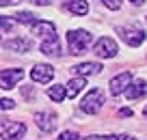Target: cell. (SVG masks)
Masks as SVG:
<instances>
[{"instance_id": "obj_13", "label": "cell", "mask_w": 147, "mask_h": 140, "mask_svg": "<svg viewBox=\"0 0 147 140\" xmlns=\"http://www.w3.org/2000/svg\"><path fill=\"white\" fill-rule=\"evenodd\" d=\"M5 50H9V52H28L30 50V41L28 39H9V41H5Z\"/></svg>"}, {"instance_id": "obj_14", "label": "cell", "mask_w": 147, "mask_h": 140, "mask_svg": "<svg viewBox=\"0 0 147 140\" xmlns=\"http://www.w3.org/2000/svg\"><path fill=\"white\" fill-rule=\"evenodd\" d=\"M125 95H128V99H138V97L147 95V82L143 80H136L132 86H130L128 90H125Z\"/></svg>"}, {"instance_id": "obj_25", "label": "cell", "mask_w": 147, "mask_h": 140, "mask_svg": "<svg viewBox=\"0 0 147 140\" xmlns=\"http://www.w3.org/2000/svg\"><path fill=\"white\" fill-rule=\"evenodd\" d=\"M2 2V7H11V5H18L20 0H0Z\"/></svg>"}, {"instance_id": "obj_12", "label": "cell", "mask_w": 147, "mask_h": 140, "mask_svg": "<svg viewBox=\"0 0 147 140\" xmlns=\"http://www.w3.org/2000/svg\"><path fill=\"white\" fill-rule=\"evenodd\" d=\"M74 71L78 73V76H97V73L102 71V65L100 63H80L74 67Z\"/></svg>"}, {"instance_id": "obj_1", "label": "cell", "mask_w": 147, "mask_h": 140, "mask_svg": "<svg viewBox=\"0 0 147 140\" xmlns=\"http://www.w3.org/2000/svg\"><path fill=\"white\" fill-rule=\"evenodd\" d=\"M67 43H69V52L74 56L84 54V50L93 43V35L87 32V30H69L67 32Z\"/></svg>"}, {"instance_id": "obj_11", "label": "cell", "mask_w": 147, "mask_h": 140, "mask_svg": "<svg viewBox=\"0 0 147 140\" xmlns=\"http://www.w3.org/2000/svg\"><path fill=\"white\" fill-rule=\"evenodd\" d=\"M41 52L46 56H59L61 54V43H59V37H50V39H43L41 43Z\"/></svg>"}, {"instance_id": "obj_18", "label": "cell", "mask_w": 147, "mask_h": 140, "mask_svg": "<svg viewBox=\"0 0 147 140\" xmlns=\"http://www.w3.org/2000/svg\"><path fill=\"white\" fill-rule=\"evenodd\" d=\"M13 17L18 19L20 24H35V19H37L35 15L28 13V11H20V13H18V15H13Z\"/></svg>"}, {"instance_id": "obj_3", "label": "cell", "mask_w": 147, "mask_h": 140, "mask_svg": "<svg viewBox=\"0 0 147 140\" xmlns=\"http://www.w3.org/2000/svg\"><path fill=\"white\" fill-rule=\"evenodd\" d=\"M95 54L100 56V58H113V56H117V43L115 39H110V37H102V39H97L95 43Z\"/></svg>"}, {"instance_id": "obj_16", "label": "cell", "mask_w": 147, "mask_h": 140, "mask_svg": "<svg viewBox=\"0 0 147 140\" xmlns=\"http://www.w3.org/2000/svg\"><path fill=\"white\" fill-rule=\"evenodd\" d=\"M67 9L71 11L74 15H87L89 13V2L87 0H69Z\"/></svg>"}, {"instance_id": "obj_24", "label": "cell", "mask_w": 147, "mask_h": 140, "mask_svg": "<svg viewBox=\"0 0 147 140\" xmlns=\"http://www.w3.org/2000/svg\"><path fill=\"white\" fill-rule=\"evenodd\" d=\"M32 5H39V7H48L50 5V0H30Z\"/></svg>"}, {"instance_id": "obj_23", "label": "cell", "mask_w": 147, "mask_h": 140, "mask_svg": "<svg viewBox=\"0 0 147 140\" xmlns=\"http://www.w3.org/2000/svg\"><path fill=\"white\" fill-rule=\"evenodd\" d=\"M13 108V101L11 99H2V110H11Z\"/></svg>"}, {"instance_id": "obj_20", "label": "cell", "mask_w": 147, "mask_h": 140, "mask_svg": "<svg viewBox=\"0 0 147 140\" xmlns=\"http://www.w3.org/2000/svg\"><path fill=\"white\" fill-rule=\"evenodd\" d=\"M106 5V9H110V11H117L121 5H123V0H102Z\"/></svg>"}, {"instance_id": "obj_22", "label": "cell", "mask_w": 147, "mask_h": 140, "mask_svg": "<svg viewBox=\"0 0 147 140\" xmlns=\"http://www.w3.org/2000/svg\"><path fill=\"white\" fill-rule=\"evenodd\" d=\"M104 140H132V138L125 136V134H115V136H106Z\"/></svg>"}, {"instance_id": "obj_26", "label": "cell", "mask_w": 147, "mask_h": 140, "mask_svg": "<svg viewBox=\"0 0 147 140\" xmlns=\"http://www.w3.org/2000/svg\"><path fill=\"white\" fill-rule=\"evenodd\" d=\"M119 114H121V117H130V114H132V110H130V108H121Z\"/></svg>"}, {"instance_id": "obj_28", "label": "cell", "mask_w": 147, "mask_h": 140, "mask_svg": "<svg viewBox=\"0 0 147 140\" xmlns=\"http://www.w3.org/2000/svg\"><path fill=\"white\" fill-rule=\"evenodd\" d=\"M143 117L147 119V106H145V108H143Z\"/></svg>"}, {"instance_id": "obj_27", "label": "cell", "mask_w": 147, "mask_h": 140, "mask_svg": "<svg viewBox=\"0 0 147 140\" xmlns=\"http://www.w3.org/2000/svg\"><path fill=\"white\" fill-rule=\"evenodd\" d=\"M130 2H132V5H143L145 0H130Z\"/></svg>"}, {"instance_id": "obj_4", "label": "cell", "mask_w": 147, "mask_h": 140, "mask_svg": "<svg viewBox=\"0 0 147 140\" xmlns=\"http://www.w3.org/2000/svg\"><path fill=\"white\" fill-rule=\"evenodd\" d=\"M26 134V125L15 121H7L2 125V140H22V136Z\"/></svg>"}, {"instance_id": "obj_10", "label": "cell", "mask_w": 147, "mask_h": 140, "mask_svg": "<svg viewBox=\"0 0 147 140\" xmlns=\"http://www.w3.org/2000/svg\"><path fill=\"white\" fill-rule=\"evenodd\" d=\"M35 121H37V127H39L41 131H46V134L54 131V127H56L54 117H52V114H48V112H39V114L35 117Z\"/></svg>"}, {"instance_id": "obj_9", "label": "cell", "mask_w": 147, "mask_h": 140, "mask_svg": "<svg viewBox=\"0 0 147 140\" xmlns=\"http://www.w3.org/2000/svg\"><path fill=\"white\" fill-rule=\"evenodd\" d=\"M32 35L41 37V39H50L56 35V28L52 22H35L32 24Z\"/></svg>"}, {"instance_id": "obj_5", "label": "cell", "mask_w": 147, "mask_h": 140, "mask_svg": "<svg viewBox=\"0 0 147 140\" xmlns=\"http://www.w3.org/2000/svg\"><path fill=\"white\" fill-rule=\"evenodd\" d=\"M110 93L113 95H121V93H125V90L132 86V76H130L128 71H123V73H119V76H115L113 80H110Z\"/></svg>"}, {"instance_id": "obj_8", "label": "cell", "mask_w": 147, "mask_h": 140, "mask_svg": "<svg viewBox=\"0 0 147 140\" xmlns=\"http://www.w3.org/2000/svg\"><path fill=\"white\" fill-rule=\"evenodd\" d=\"M24 78V71L22 69H2V76H0V84L5 90H11L20 80Z\"/></svg>"}, {"instance_id": "obj_15", "label": "cell", "mask_w": 147, "mask_h": 140, "mask_svg": "<svg viewBox=\"0 0 147 140\" xmlns=\"http://www.w3.org/2000/svg\"><path fill=\"white\" fill-rule=\"evenodd\" d=\"M84 84H87V80H84V76H78V78H71V80L67 82V97H76L80 93V90L84 88Z\"/></svg>"}, {"instance_id": "obj_2", "label": "cell", "mask_w": 147, "mask_h": 140, "mask_svg": "<svg viewBox=\"0 0 147 140\" xmlns=\"http://www.w3.org/2000/svg\"><path fill=\"white\" fill-rule=\"evenodd\" d=\"M102 106H104V90L102 88H91L84 95L82 104H80V110L87 114H97L102 110Z\"/></svg>"}, {"instance_id": "obj_17", "label": "cell", "mask_w": 147, "mask_h": 140, "mask_svg": "<svg viewBox=\"0 0 147 140\" xmlns=\"http://www.w3.org/2000/svg\"><path fill=\"white\" fill-rule=\"evenodd\" d=\"M48 95H50V99H54L56 104H61V101L67 97V88H65V86H61V84H54V86H50V88H48Z\"/></svg>"}, {"instance_id": "obj_19", "label": "cell", "mask_w": 147, "mask_h": 140, "mask_svg": "<svg viewBox=\"0 0 147 140\" xmlns=\"http://www.w3.org/2000/svg\"><path fill=\"white\" fill-rule=\"evenodd\" d=\"M15 22H18L15 17H2V22H0L2 32H11V30H13V26H15Z\"/></svg>"}, {"instance_id": "obj_6", "label": "cell", "mask_w": 147, "mask_h": 140, "mask_svg": "<svg viewBox=\"0 0 147 140\" xmlns=\"http://www.w3.org/2000/svg\"><path fill=\"white\" fill-rule=\"evenodd\" d=\"M119 35H121V39L125 41L128 45H132V48H138V45L145 41V32L143 30H138V28H119Z\"/></svg>"}, {"instance_id": "obj_7", "label": "cell", "mask_w": 147, "mask_h": 140, "mask_svg": "<svg viewBox=\"0 0 147 140\" xmlns=\"http://www.w3.org/2000/svg\"><path fill=\"white\" fill-rule=\"evenodd\" d=\"M30 78L35 82H39V84H48L54 78V67H50V65H35L30 69Z\"/></svg>"}, {"instance_id": "obj_21", "label": "cell", "mask_w": 147, "mask_h": 140, "mask_svg": "<svg viewBox=\"0 0 147 140\" xmlns=\"http://www.w3.org/2000/svg\"><path fill=\"white\" fill-rule=\"evenodd\" d=\"M59 140H78V134L76 131H63L59 136Z\"/></svg>"}]
</instances>
